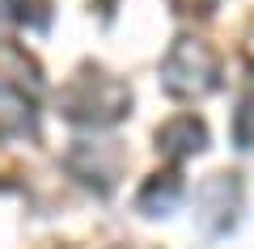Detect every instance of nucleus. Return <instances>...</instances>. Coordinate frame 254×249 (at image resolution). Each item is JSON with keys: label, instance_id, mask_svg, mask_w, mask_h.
Instances as JSON below:
<instances>
[{"label": "nucleus", "instance_id": "3", "mask_svg": "<svg viewBox=\"0 0 254 249\" xmlns=\"http://www.w3.org/2000/svg\"><path fill=\"white\" fill-rule=\"evenodd\" d=\"M195 211H199V224L208 232H229L233 228L237 211H242V182H237V173H212L195 190Z\"/></svg>", "mask_w": 254, "mask_h": 249}, {"label": "nucleus", "instance_id": "8", "mask_svg": "<svg viewBox=\"0 0 254 249\" xmlns=\"http://www.w3.org/2000/svg\"><path fill=\"white\" fill-rule=\"evenodd\" d=\"M233 140L237 148H254V98H246L233 110Z\"/></svg>", "mask_w": 254, "mask_h": 249}, {"label": "nucleus", "instance_id": "4", "mask_svg": "<svg viewBox=\"0 0 254 249\" xmlns=\"http://www.w3.org/2000/svg\"><path fill=\"white\" fill-rule=\"evenodd\" d=\"M68 173L81 178L85 186H93L98 195H110L115 190V178H119V152L106 148V144H76L68 156H64Z\"/></svg>", "mask_w": 254, "mask_h": 249}, {"label": "nucleus", "instance_id": "2", "mask_svg": "<svg viewBox=\"0 0 254 249\" xmlns=\"http://www.w3.org/2000/svg\"><path fill=\"white\" fill-rule=\"evenodd\" d=\"M161 85L174 98H203L220 85V55L203 38H174L161 59Z\"/></svg>", "mask_w": 254, "mask_h": 249}, {"label": "nucleus", "instance_id": "7", "mask_svg": "<svg viewBox=\"0 0 254 249\" xmlns=\"http://www.w3.org/2000/svg\"><path fill=\"white\" fill-rule=\"evenodd\" d=\"M4 9L30 30H47L51 26V0H4Z\"/></svg>", "mask_w": 254, "mask_h": 249}, {"label": "nucleus", "instance_id": "10", "mask_svg": "<svg viewBox=\"0 0 254 249\" xmlns=\"http://www.w3.org/2000/svg\"><path fill=\"white\" fill-rule=\"evenodd\" d=\"M0 17H4V0H0Z\"/></svg>", "mask_w": 254, "mask_h": 249}, {"label": "nucleus", "instance_id": "5", "mask_svg": "<svg viewBox=\"0 0 254 249\" xmlns=\"http://www.w3.org/2000/svg\"><path fill=\"white\" fill-rule=\"evenodd\" d=\"M203 148H208V127L195 114H178V118L157 127V152L170 156V160H187V156H195Z\"/></svg>", "mask_w": 254, "mask_h": 249}, {"label": "nucleus", "instance_id": "1", "mask_svg": "<svg viewBox=\"0 0 254 249\" xmlns=\"http://www.w3.org/2000/svg\"><path fill=\"white\" fill-rule=\"evenodd\" d=\"M131 110V89L119 76H106L98 68L76 72L68 85L60 89V114L68 123L81 127H110L119 118H127Z\"/></svg>", "mask_w": 254, "mask_h": 249}, {"label": "nucleus", "instance_id": "9", "mask_svg": "<svg viewBox=\"0 0 254 249\" xmlns=\"http://www.w3.org/2000/svg\"><path fill=\"white\" fill-rule=\"evenodd\" d=\"M170 4H174L178 13H212L216 0H170Z\"/></svg>", "mask_w": 254, "mask_h": 249}, {"label": "nucleus", "instance_id": "6", "mask_svg": "<svg viewBox=\"0 0 254 249\" xmlns=\"http://www.w3.org/2000/svg\"><path fill=\"white\" fill-rule=\"evenodd\" d=\"M178 203H182V178L178 173H153L144 182V190L136 195L140 215H170Z\"/></svg>", "mask_w": 254, "mask_h": 249}]
</instances>
